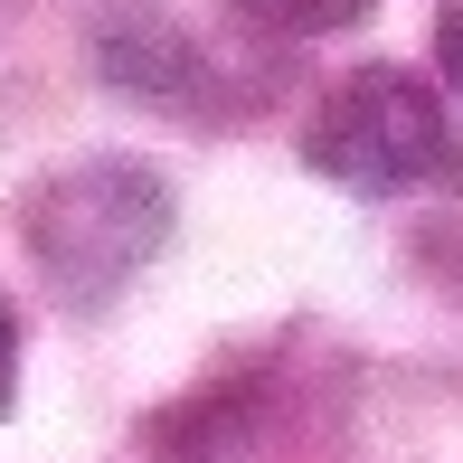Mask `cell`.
Listing matches in <instances>:
<instances>
[{
  "mask_svg": "<svg viewBox=\"0 0 463 463\" xmlns=\"http://www.w3.org/2000/svg\"><path fill=\"white\" fill-rule=\"evenodd\" d=\"M303 161L322 180L360 189V199H397V189H454L463 180V133L445 95L407 67H350L322 95L303 133Z\"/></svg>",
  "mask_w": 463,
  "mask_h": 463,
  "instance_id": "1",
  "label": "cell"
},
{
  "mask_svg": "<svg viewBox=\"0 0 463 463\" xmlns=\"http://www.w3.org/2000/svg\"><path fill=\"white\" fill-rule=\"evenodd\" d=\"M171 237V189L152 161H76L29 199V256L67 303H104Z\"/></svg>",
  "mask_w": 463,
  "mask_h": 463,
  "instance_id": "2",
  "label": "cell"
},
{
  "mask_svg": "<svg viewBox=\"0 0 463 463\" xmlns=\"http://www.w3.org/2000/svg\"><path fill=\"white\" fill-rule=\"evenodd\" d=\"M256 29L275 38H322V29H350V19H369V0H237Z\"/></svg>",
  "mask_w": 463,
  "mask_h": 463,
  "instance_id": "3",
  "label": "cell"
},
{
  "mask_svg": "<svg viewBox=\"0 0 463 463\" xmlns=\"http://www.w3.org/2000/svg\"><path fill=\"white\" fill-rule=\"evenodd\" d=\"M10 397H19V322L0 303V416H10Z\"/></svg>",
  "mask_w": 463,
  "mask_h": 463,
  "instance_id": "4",
  "label": "cell"
},
{
  "mask_svg": "<svg viewBox=\"0 0 463 463\" xmlns=\"http://www.w3.org/2000/svg\"><path fill=\"white\" fill-rule=\"evenodd\" d=\"M435 57H445V76L463 86V0H454L445 19H435Z\"/></svg>",
  "mask_w": 463,
  "mask_h": 463,
  "instance_id": "5",
  "label": "cell"
}]
</instances>
